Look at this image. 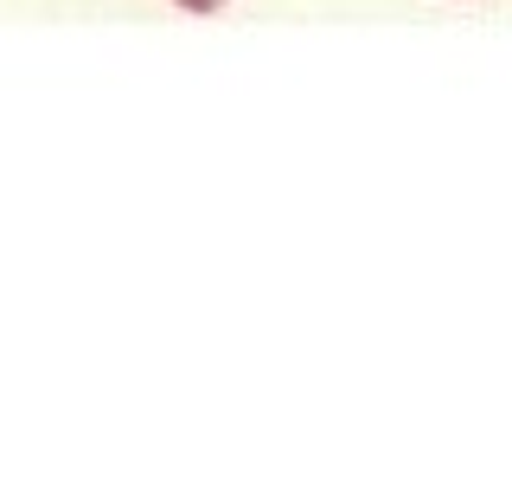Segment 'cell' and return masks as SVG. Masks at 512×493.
<instances>
[{
	"mask_svg": "<svg viewBox=\"0 0 512 493\" xmlns=\"http://www.w3.org/2000/svg\"><path fill=\"white\" fill-rule=\"evenodd\" d=\"M173 7H186V13H218L224 0H173Z\"/></svg>",
	"mask_w": 512,
	"mask_h": 493,
	"instance_id": "cell-1",
	"label": "cell"
}]
</instances>
